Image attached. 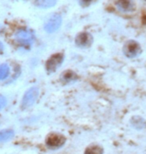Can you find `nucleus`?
<instances>
[{"instance_id": "nucleus-1", "label": "nucleus", "mask_w": 146, "mask_h": 154, "mask_svg": "<svg viewBox=\"0 0 146 154\" xmlns=\"http://www.w3.org/2000/svg\"><path fill=\"white\" fill-rule=\"evenodd\" d=\"M65 141H66V138L64 135L56 133V132H52L46 138V145L52 149H56L63 146Z\"/></svg>"}, {"instance_id": "nucleus-2", "label": "nucleus", "mask_w": 146, "mask_h": 154, "mask_svg": "<svg viewBox=\"0 0 146 154\" xmlns=\"http://www.w3.org/2000/svg\"><path fill=\"white\" fill-rule=\"evenodd\" d=\"M141 52V48L137 42L133 41V40H130V41H127L125 44H124L123 47V53L125 56L129 57V58H133L136 57L137 55Z\"/></svg>"}, {"instance_id": "nucleus-3", "label": "nucleus", "mask_w": 146, "mask_h": 154, "mask_svg": "<svg viewBox=\"0 0 146 154\" xmlns=\"http://www.w3.org/2000/svg\"><path fill=\"white\" fill-rule=\"evenodd\" d=\"M62 23V18L59 14H54L49 18L47 20V22L45 23L44 25V29L46 32L48 33H53L56 30H58L60 28Z\"/></svg>"}, {"instance_id": "nucleus-4", "label": "nucleus", "mask_w": 146, "mask_h": 154, "mask_svg": "<svg viewBox=\"0 0 146 154\" xmlns=\"http://www.w3.org/2000/svg\"><path fill=\"white\" fill-rule=\"evenodd\" d=\"M64 58V55L62 53H56L53 54L52 56L49 58L46 62V69H47L48 72H53L55 71V69L57 68L58 66H60V64L62 63Z\"/></svg>"}, {"instance_id": "nucleus-5", "label": "nucleus", "mask_w": 146, "mask_h": 154, "mask_svg": "<svg viewBox=\"0 0 146 154\" xmlns=\"http://www.w3.org/2000/svg\"><path fill=\"white\" fill-rule=\"evenodd\" d=\"M37 97H38V88L36 87L30 88L23 97L22 107L23 108H27V107L31 106L36 101Z\"/></svg>"}, {"instance_id": "nucleus-6", "label": "nucleus", "mask_w": 146, "mask_h": 154, "mask_svg": "<svg viewBox=\"0 0 146 154\" xmlns=\"http://www.w3.org/2000/svg\"><path fill=\"white\" fill-rule=\"evenodd\" d=\"M15 37L18 41L23 43V44H31V42L33 41V34L25 29L18 30L16 34H15Z\"/></svg>"}, {"instance_id": "nucleus-7", "label": "nucleus", "mask_w": 146, "mask_h": 154, "mask_svg": "<svg viewBox=\"0 0 146 154\" xmlns=\"http://www.w3.org/2000/svg\"><path fill=\"white\" fill-rule=\"evenodd\" d=\"M75 42L78 46H82V47H84V46H89L92 43V37H91V35L88 34V33L83 32V33H80V34L77 35Z\"/></svg>"}, {"instance_id": "nucleus-8", "label": "nucleus", "mask_w": 146, "mask_h": 154, "mask_svg": "<svg viewBox=\"0 0 146 154\" xmlns=\"http://www.w3.org/2000/svg\"><path fill=\"white\" fill-rule=\"evenodd\" d=\"M116 5H117V7L119 8V10L121 11L128 12L134 9V6H133L130 0H119Z\"/></svg>"}, {"instance_id": "nucleus-9", "label": "nucleus", "mask_w": 146, "mask_h": 154, "mask_svg": "<svg viewBox=\"0 0 146 154\" xmlns=\"http://www.w3.org/2000/svg\"><path fill=\"white\" fill-rule=\"evenodd\" d=\"M14 135V131L11 129H5L0 132V142H5L9 139H11Z\"/></svg>"}, {"instance_id": "nucleus-10", "label": "nucleus", "mask_w": 146, "mask_h": 154, "mask_svg": "<svg viewBox=\"0 0 146 154\" xmlns=\"http://www.w3.org/2000/svg\"><path fill=\"white\" fill-rule=\"evenodd\" d=\"M84 154H103V148L99 145H90L85 149Z\"/></svg>"}, {"instance_id": "nucleus-11", "label": "nucleus", "mask_w": 146, "mask_h": 154, "mask_svg": "<svg viewBox=\"0 0 146 154\" xmlns=\"http://www.w3.org/2000/svg\"><path fill=\"white\" fill-rule=\"evenodd\" d=\"M56 0H36V5L42 8H49L55 5Z\"/></svg>"}, {"instance_id": "nucleus-12", "label": "nucleus", "mask_w": 146, "mask_h": 154, "mask_svg": "<svg viewBox=\"0 0 146 154\" xmlns=\"http://www.w3.org/2000/svg\"><path fill=\"white\" fill-rule=\"evenodd\" d=\"M9 74V67L7 64L0 65V79H5Z\"/></svg>"}, {"instance_id": "nucleus-13", "label": "nucleus", "mask_w": 146, "mask_h": 154, "mask_svg": "<svg viewBox=\"0 0 146 154\" xmlns=\"http://www.w3.org/2000/svg\"><path fill=\"white\" fill-rule=\"evenodd\" d=\"M74 78H75V74H74L73 72L71 71H67L63 73V75H62V79H64L65 81H71V80H73Z\"/></svg>"}, {"instance_id": "nucleus-14", "label": "nucleus", "mask_w": 146, "mask_h": 154, "mask_svg": "<svg viewBox=\"0 0 146 154\" xmlns=\"http://www.w3.org/2000/svg\"><path fill=\"white\" fill-rule=\"evenodd\" d=\"M5 105H6V99L3 96H0V109H2Z\"/></svg>"}, {"instance_id": "nucleus-15", "label": "nucleus", "mask_w": 146, "mask_h": 154, "mask_svg": "<svg viewBox=\"0 0 146 154\" xmlns=\"http://www.w3.org/2000/svg\"><path fill=\"white\" fill-rule=\"evenodd\" d=\"M2 49H3V46H2V43L0 42V51H2Z\"/></svg>"}, {"instance_id": "nucleus-16", "label": "nucleus", "mask_w": 146, "mask_h": 154, "mask_svg": "<svg viewBox=\"0 0 146 154\" xmlns=\"http://www.w3.org/2000/svg\"><path fill=\"white\" fill-rule=\"evenodd\" d=\"M84 1H86V2H87V1H90V0H84Z\"/></svg>"}]
</instances>
